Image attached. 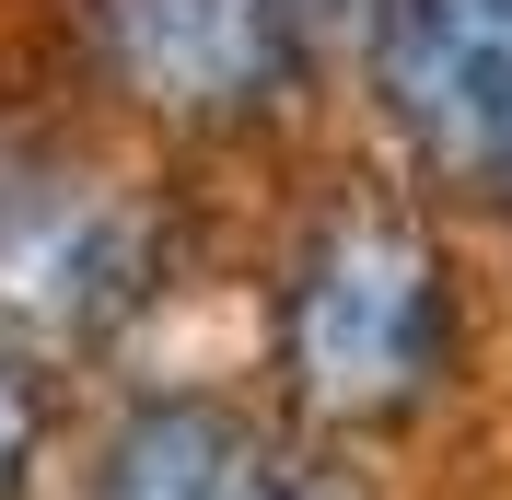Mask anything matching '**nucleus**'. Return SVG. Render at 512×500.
<instances>
[{
	"label": "nucleus",
	"instance_id": "6e6552de",
	"mask_svg": "<svg viewBox=\"0 0 512 500\" xmlns=\"http://www.w3.org/2000/svg\"><path fill=\"white\" fill-rule=\"evenodd\" d=\"M280 500H350V489H303V477H291V489H280Z\"/></svg>",
	"mask_w": 512,
	"mask_h": 500
},
{
	"label": "nucleus",
	"instance_id": "39448f33",
	"mask_svg": "<svg viewBox=\"0 0 512 500\" xmlns=\"http://www.w3.org/2000/svg\"><path fill=\"white\" fill-rule=\"evenodd\" d=\"M280 442L233 396H140L105 431L82 500H280Z\"/></svg>",
	"mask_w": 512,
	"mask_h": 500
},
{
	"label": "nucleus",
	"instance_id": "0eeeda50",
	"mask_svg": "<svg viewBox=\"0 0 512 500\" xmlns=\"http://www.w3.org/2000/svg\"><path fill=\"white\" fill-rule=\"evenodd\" d=\"M291 12H303V24H326V12H361V24H373V0H291Z\"/></svg>",
	"mask_w": 512,
	"mask_h": 500
},
{
	"label": "nucleus",
	"instance_id": "20e7f679",
	"mask_svg": "<svg viewBox=\"0 0 512 500\" xmlns=\"http://www.w3.org/2000/svg\"><path fill=\"white\" fill-rule=\"evenodd\" d=\"M373 105L419 175L489 187L512 163V0H373Z\"/></svg>",
	"mask_w": 512,
	"mask_h": 500
},
{
	"label": "nucleus",
	"instance_id": "f03ea898",
	"mask_svg": "<svg viewBox=\"0 0 512 500\" xmlns=\"http://www.w3.org/2000/svg\"><path fill=\"white\" fill-rule=\"evenodd\" d=\"M152 291H163L152 198L59 140H0V349L12 361H82L128 314H152Z\"/></svg>",
	"mask_w": 512,
	"mask_h": 500
},
{
	"label": "nucleus",
	"instance_id": "f257e3e1",
	"mask_svg": "<svg viewBox=\"0 0 512 500\" xmlns=\"http://www.w3.org/2000/svg\"><path fill=\"white\" fill-rule=\"evenodd\" d=\"M454 268L408 210L350 198L326 210L280 268L268 349H280V396L326 431H396L454 384Z\"/></svg>",
	"mask_w": 512,
	"mask_h": 500
},
{
	"label": "nucleus",
	"instance_id": "1a4fd4ad",
	"mask_svg": "<svg viewBox=\"0 0 512 500\" xmlns=\"http://www.w3.org/2000/svg\"><path fill=\"white\" fill-rule=\"evenodd\" d=\"M489 198H501V221H512V163H501V175H489Z\"/></svg>",
	"mask_w": 512,
	"mask_h": 500
},
{
	"label": "nucleus",
	"instance_id": "7ed1b4c3",
	"mask_svg": "<svg viewBox=\"0 0 512 500\" xmlns=\"http://www.w3.org/2000/svg\"><path fill=\"white\" fill-rule=\"evenodd\" d=\"M94 70L163 128H256L303 94V12L291 0H82Z\"/></svg>",
	"mask_w": 512,
	"mask_h": 500
},
{
	"label": "nucleus",
	"instance_id": "423d86ee",
	"mask_svg": "<svg viewBox=\"0 0 512 500\" xmlns=\"http://www.w3.org/2000/svg\"><path fill=\"white\" fill-rule=\"evenodd\" d=\"M35 466H47V396H35V361L0 349V500H35Z\"/></svg>",
	"mask_w": 512,
	"mask_h": 500
}]
</instances>
